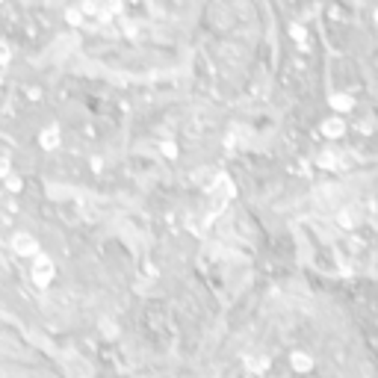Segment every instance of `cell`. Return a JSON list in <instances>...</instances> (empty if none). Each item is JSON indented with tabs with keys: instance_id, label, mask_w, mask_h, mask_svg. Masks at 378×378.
I'll list each match as a JSON object with an SVG mask.
<instances>
[{
	"instance_id": "cell-1",
	"label": "cell",
	"mask_w": 378,
	"mask_h": 378,
	"mask_svg": "<svg viewBox=\"0 0 378 378\" xmlns=\"http://www.w3.org/2000/svg\"><path fill=\"white\" fill-rule=\"evenodd\" d=\"M33 257H35L33 260V281H35V287H47L53 281V260L47 254H33Z\"/></svg>"
},
{
	"instance_id": "cell-2",
	"label": "cell",
	"mask_w": 378,
	"mask_h": 378,
	"mask_svg": "<svg viewBox=\"0 0 378 378\" xmlns=\"http://www.w3.org/2000/svg\"><path fill=\"white\" fill-rule=\"evenodd\" d=\"M12 251L18 257H33V254H38V240L27 231H18V234H12Z\"/></svg>"
},
{
	"instance_id": "cell-3",
	"label": "cell",
	"mask_w": 378,
	"mask_h": 378,
	"mask_svg": "<svg viewBox=\"0 0 378 378\" xmlns=\"http://www.w3.org/2000/svg\"><path fill=\"white\" fill-rule=\"evenodd\" d=\"M290 367H293L296 373H302V376H305V373H310V370H313V358H310L308 352H293V355H290Z\"/></svg>"
},
{
	"instance_id": "cell-4",
	"label": "cell",
	"mask_w": 378,
	"mask_h": 378,
	"mask_svg": "<svg viewBox=\"0 0 378 378\" xmlns=\"http://www.w3.org/2000/svg\"><path fill=\"white\" fill-rule=\"evenodd\" d=\"M322 133H325L328 139H340V136L346 133V124H343L340 118H328V121H322Z\"/></svg>"
},
{
	"instance_id": "cell-5",
	"label": "cell",
	"mask_w": 378,
	"mask_h": 378,
	"mask_svg": "<svg viewBox=\"0 0 378 378\" xmlns=\"http://www.w3.org/2000/svg\"><path fill=\"white\" fill-rule=\"evenodd\" d=\"M38 142H41V148H47V151H53V148L59 145V133H56V127H50V130H44V133L38 136Z\"/></svg>"
},
{
	"instance_id": "cell-6",
	"label": "cell",
	"mask_w": 378,
	"mask_h": 378,
	"mask_svg": "<svg viewBox=\"0 0 378 378\" xmlns=\"http://www.w3.org/2000/svg\"><path fill=\"white\" fill-rule=\"evenodd\" d=\"M331 106H334V109H340V112H346V109H352V106H355V101H352V98L337 95V98H331Z\"/></svg>"
},
{
	"instance_id": "cell-7",
	"label": "cell",
	"mask_w": 378,
	"mask_h": 378,
	"mask_svg": "<svg viewBox=\"0 0 378 378\" xmlns=\"http://www.w3.org/2000/svg\"><path fill=\"white\" fill-rule=\"evenodd\" d=\"M355 222H358V219L352 216V210H340V213H337V225H343V228H349V231H352V228H355Z\"/></svg>"
},
{
	"instance_id": "cell-8",
	"label": "cell",
	"mask_w": 378,
	"mask_h": 378,
	"mask_svg": "<svg viewBox=\"0 0 378 378\" xmlns=\"http://www.w3.org/2000/svg\"><path fill=\"white\" fill-rule=\"evenodd\" d=\"M6 189H9V192H21V189H24V180L9 172V174H6Z\"/></svg>"
},
{
	"instance_id": "cell-9",
	"label": "cell",
	"mask_w": 378,
	"mask_h": 378,
	"mask_svg": "<svg viewBox=\"0 0 378 378\" xmlns=\"http://www.w3.org/2000/svg\"><path fill=\"white\" fill-rule=\"evenodd\" d=\"M319 166H322V169H334V166H337V157H334V154H328V151H325V154H322V157H319Z\"/></svg>"
},
{
	"instance_id": "cell-10",
	"label": "cell",
	"mask_w": 378,
	"mask_h": 378,
	"mask_svg": "<svg viewBox=\"0 0 378 378\" xmlns=\"http://www.w3.org/2000/svg\"><path fill=\"white\" fill-rule=\"evenodd\" d=\"M248 367H251L254 373H266V370H269V361H266V358H260V361H248Z\"/></svg>"
},
{
	"instance_id": "cell-11",
	"label": "cell",
	"mask_w": 378,
	"mask_h": 378,
	"mask_svg": "<svg viewBox=\"0 0 378 378\" xmlns=\"http://www.w3.org/2000/svg\"><path fill=\"white\" fill-rule=\"evenodd\" d=\"M163 154H166L169 160H174V157H177V145H174V142H163Z\"/></svg>"
},
{
	"instance_id": "cell-12",
	"label": "cell",
	"mask_w": 378,
	"mask_h": 378,
	"mask_svg": "<svg viewBox=\"0 0 378 378\" xmlns=\"http://www.w3.org/2000/svg\"><path fill=\"white\" fill-rule=\"evenodd\" d=\"M9 166H12V163H9V160H6V157H0V177H6V174H9V172H12V169H9Z\"/></svg>"
},
{
	"instance_id": "cell-13",
	"label": "cell",
	"mask_w": 378,
	"mask_h": 378,
	"mask_svg": "<svg viewBox=\"0 0 378 378\" xmlns=\"http://www.w3.org/2000/svg\"><path fill=\"white\" fill-rule=\"evenodd\" d=\"M92 169L101 172V169H103V160H101V157H92Z\"/></svg>"
},
{
	"instance_id": "cell-14",
	"label": "cell",
	"mask_w": 378,
	"mask_h": 378,
	"mask_svg": "<svg viewBox=\"0 0 378 378\" xmlns=\"http://www.w3.org/2000/svg\"><path fill=\"white\" fill-rule=\"evenodd\" d=\"M9 59V50H6V44H0V62H6Z\"/></svg>"
}]
</instances>
